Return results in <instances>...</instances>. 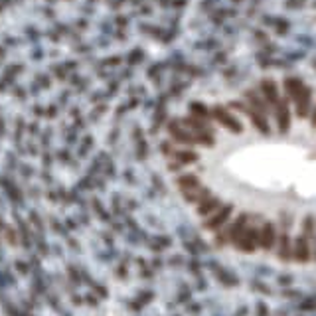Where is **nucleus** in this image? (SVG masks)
<instances>
[{"label":"nucleus","instance_id":"9d476101","mask_svg":"<svg viewBox=\"0 0 316 316\" xmlns=\"http://www.w3.org/2000/svg\"><path fill=\"white\" fill-rule=\"evenodd\" d=\"M293 257L299 263H308L312 259V241H308L304 235H299L293 243Z\"/></svg>","mask_w":316,"mask_h":316},{"label":"nucleus","instance_id":"f8f14e48","mask_svg":"<svg viewBox=\"0 0 316 316\" xmlns=\"http://www.w3.org/2000/svg\"><path fill=\"white\" fill-rule=\"evenodd\" d=\"M275 249H277V255H279L281 261L293 259V241H290V235H288V233H283L281 237H277Z\"/></svg>","mask_w":316,"mask_h":316},{"label":"nucleus","instance_id":"4468645a","mask_svg":"<svg viewBox=\"0 0 316 316\" xmlns=\"http://www.w3.org/2000/svg\"><path fill=\"white\" fill-rule=\"evenodd\" d=\"M170 156L176 160L178 166L198 162V154L194 151H188V149H174V151H170Z\"/></svg>","mask_w":316,"mask_h":316},{"label":"nucleus","instance_id":"f3484780","mask_svg":"<svg viewBox=\"0 0 316 316\" xmlns=\"http://www.w3.org/2000/svg\"><path fill=\"white\" fill-rule=\"evenodd\" d=\"M184 198H186V202H190V204H200L202 200H206L208 196H211L210 190L208 188H196V190H188V192H182Z\"/></svg>","mask_w":316,"mask_h":316},{"label":"nucleus","instance_id":"2eb2a0df","mask_svg":"<svg viewBox=\"0 0 316 316\" xmlns=\"http://www.w3.org/2000/svg\"><path fill=\"white\" fill-rule=\"evenodd\" d=\"M220 206H222V200H220V198L208 196L206 200H202V202L198 204V213H200L202 217H208V215H211Z\"/></svg>","mask_w":316,"mask_h":316},{"label":"nucleus","instance_id":"9b49d317","mask_svg":"<svg viewBox=\"0 0 316 316\" xmlns=\"http://www.w3.org/2000/svg\"><path fill=\"white\" fill-rule=\"evenodd\" d=\"M245 103H247L249 107H253L255 111H259V113H261V115H265V117L271 113V107L267 105V103H265V99H263V97H261V95H259L257 91H253V89L245 91Z\"/></svg>","mask_w":316,"mask_h":316},{"label":"nucleus","instance_id":"dca6fc26","mask_svg":"<svg viewBox=\"0 0 316 316\" xmlns=\"http://www.w3.org/2000/svg\"><path fill=\"white\" fill-rule=\"evenodd\" d=\"M176 184H178V188H180L182 192L196 190V188H200V186H202V184H200V178H198L196 174H182Z\"/></svg>","mask_w":316,"mask_h":316},{"label":"nucleus","instance_id":"6ab92c4d","mask_svg":"<svg viewBox=\"0 0 316 316\" xmlns=\"http://www.w3.org/2000/svg\"><path fill=\"white\" fill-rule=\"evenodd\" d=\"M312 222H314V220H312V215H308V217H306V222H304V224H306V231H304V233L308 235V239L310 241H312V237H314V227H312Z\"/></svg>","mask_w":316,"mask_h":316},{"label":"nucleus","instance_id":"39448f33","mask_svg":"<svg viewBox=\"0 0 316 316\" xmlns=\"http://www.w3.org/2000/svg\"><path fill=\"white\" fill-rule=\"evenodd\" d=\"M247 222H249V215L243 213V215L237 217L231 226L224 229V233H217V235H215V241H217V243H229V241L235 243V239L239 237L241 233H243V229L247 227Z\"/></svg>","mask_w":316,"mask_h":316},{"label":"nucleus","instance_id":"20e7f679","mask_svg":"<svg viewBox=\"0 0 316 316\" xmlns=\"http://www.w3.org/2000/svg\"><path fill=\"white\" fill-rule=\"evenodd\" d=\"M235 249L241 253H255L259 249V227L247 226L239 237L235 239Z\"/></svg>","mask_w":316,"mask_h":316},{"label":"nucleus","instance_id":"ddd939ff","mask_svg":"<svg viewBox=\"0 0 316 316\" xmlns=\"http://www.w3.org/2000/svg\"><path fill=\"white\" fill-rule=\"evenodd\" d=\"M261 93H263V99H265V103H267L269 107L275 105V101L281 97V95H279V87H277V83H275V81H269V79L261 81Z\"/></svg>","mask_w":316,"mask_h":316},{"label":"nucleus","instance_id":"1a4fd4ad","mask_svg":"<svg viewBox=\"0 0 316 316\" xmlns=\"http://www.w3.org/2000/svg\"><path fill=\"white\" fill-rule=\"evenodd\" d=\"M277 227L275 224H263V226L259 227V247L263 249V251H271L275 249V245H277Z\"/></svg>","mask_w":316,"mask_h":316},{"label":"nucleus","instance_id":"a211bd4d","mask_svg":"<svg viewBox=\"0 0 316 316\" xmlns=\"http://www.w3.org/2000/svg\"><path fill=\"white\" fill-rule=\"evenodd\" d=\"M190 113H192V117L208 120V123H210V119H211V111L210 109H206L204 105H200V103H192V105H190Z\"/></svg>","mask_w":316,"mask_h":316},{"label":"nucleus","instance_id":"f257e3e1","mask_svg":"<svg viewBox=\"0 0 316 316\" xmlns=\"http://www.w3.org/2000/svg\"><path fill=\"white\" fill-rule=\"evenodd\" d=\"M285 93L286 97L297 107V115L306 117L310 111V89L297 77H286L285 79Z\"/></svg>","mask_w":316,"mask_h":316},{"label":"nucleus","instance_id":"6e6552de","mask_svg":"<svg viewBox=\"0 0 316 316\" xmlns=\"http://www.w3.org/2000/svg\"><path fill=\"white\" fill-rule=\"evenodd\" d=\"M168 135L172 140H176L180 144H200V138L194 133H190L188 129H184L178 120L168 125Z\"/></svg>","mask_w":316,"mask_h":316},{"label":"nucleus","instance_id":"0eeeda50","mask_svg":"<svg viewBox=\"0 0 316 316\" xmlns=\"http://www.w3.org/2000/svg\"><path fill=\"white\" fill-rule=\"evenodd\" d=\"M275 111V119H277V127L281 133H286L290 127V109H288V99L286 97H279L273 105Z\"/></svg>","mask_w":316,"mask_h":316},{"label":"nucleus","instance_id":"7ed1b4c3","mask_svg":"<svg viewBox=\"0 0 316 316\" xmlns=\"http://www.w3.org/2000/svg\"><path fill=\"white\" fill-rule=\"evenodd\" d=\"M231 109H237V111H241V113H245V115L249 117V120L253 123V127H255L257 131H261L263 135H269V133H271V127H269L267 117L261 115L259 111H255L253 107H249L245 101H233V103H231Z\"/></svg>","mask_w":316,"mask_h":316},{"label":"nucleus","instance_id":"f03ea898","mask_svg":"<svg viewBox=\"0 0 316 316\" xmlns=\"http://www.w3.org/2000/svg\"><path fill=\"white\" fill-rule=\"evenodd\" d=\"M211 111V119H215L222 127H226L227 131H231V133H241L243 131V125H241V120L227 109V107H222V105H215L210 109Z\"/></svg>","mask_w":316,"mask_h":316},{"label":"nucleus","instance_id":"423d86ee","mask_svg":"<svg viewBox=\"0 0 316 316\" xmlns=\"http://www.w3.org/2000/svg\"><path fill=\"white\" fill-rule=\"evenodd\" d=\"M231 213H233V206H231V204L220 206V208L213 211L211 215H208V217H206L204 227H206V229H210V231H215V229L224 227V224H227V222H229Z\"/></svg>","mask_w":316,"mask_h":316}]
</instances>
